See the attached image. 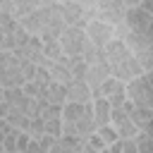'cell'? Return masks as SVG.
<instances>
[{"instance_id": "cell-1", "label": "cell", "mask_w": 153, "mask_h": 153, "mask_svg": "<svg viewBox=\"0 0 153 153\" xmlns=\"http://www.w3.org/2000/svg\"><path fill=\"white\" fill-rule=\"evenodd\" d=\"M103 55L108 60V67H110V76L122 81V84H129L131 79L141 76L143 69L139 65V60L134 57V53L124 45L122 38H112L105 48H103Z\"/></svg>"}, {"instance_id": "cell-2", "label": "cell", "mask_w": 153, "mask_h": 153, "mask_svg": "<svg viewBox=\"0 0 153 153\" xmlns=\"http://www.w3.org/2000/svg\"><path fill=\"white\" fill-rule=\"evenodd\" d=\"M62 134L65 136H74L79 141H86L91 134H96L91 103L88 105L65 103V108H62Z\"/></svg>"}, {"instance_id": "cell-3", "label": "cell", "mask_w": 153, "mask_h": 153, "mask_svg": "<svg viewBox=\"0 0 153 153\" xmlns=\"http://www.w3.org/2000/svg\"><path fill=\"white\" fill-rule=\"evenodd\" d=\"M124 93H127V100L134 108L153 110V88H151V84L146 81L143 74L136 76V79H131L129 84H124Z\"/></svg>"}, {"instance_id": "cell-4", "label": "cell", "mask_w": 153, "mask_h": 153, "mask_svg": "<svg viewBox=\"0 0 153 153\" xmlns=\"http://www.w3.org/2000/svg\"><path fill=\"white\" fill-rule=\"evenodd\" d=\"M84 43H86L84 29H76V26H65V29H62V33H60L62 55H67V57H81Z\"/></svg>"}, {"instance_id": "cell-5", "label": "cell", "mask_w": 153, "mask_h": 153, "mask_svg": "<svg viewBox=\"0 0 153 153\" xmlns=\"http://www.w3.org/2000/svg\"><path fill=\"white\" fill-rule=\"evenodd\" d=\"M96 5H98V19L105 22V24H110L112 29L124 22L127 2H122V0H98Z\"/></svg>"}, {"instance_id": "cell-6", "label": "cell", "mask_w": 153, "mask_h": 153, "mask_svg": "<svg viewBox=\"0 0 153 153\" xmlns=\"http://www.w3.org/2000/svg\"><path fill=\"white\" fill-rule=\"evenodd\" d=\"M84 33H86V38L96 45V50H103V48L115 38V29H112L110 24L100 22V19L88 22V24H86V29H84Z\"/></svg>"}, {"instance_id": "cell-7", "label": "cell", "mask_w": 153, "mask_h": 153, "mask_svg": "<svg viewBox=\"0 0 153 153\" xmlns=\"http://www.w3.org/2000/svg\"><path fill=\"white\" fill-rule=\"evenodd\" d=\"M110 124L115 127V131H117V139H120V141L136 139V134H139V129L134 127V122L129 120V115H127L122 108H112V112H110Z\"/></svg>"}, {"instance_id": "cell-8", "label": "cell", "mask_w": 153, "mask_h": 153, "mask_svg": "<svg viewBox=\"0 0 153 153\" xmlns=\"http://www.w3.org/2000/svg\"><path fill=\"white\" fill-rule=\"evenodd\" d=\"M151 22H153V17H151L139 2L131 5V7H127V12H124V24H127V29L134 31V33H146V29L151 26Z\"/></svg>"}, {"instance_id": "cell-9", "label": "cell", "mask_w": 153, "mask_h": 153, "mask_svg": "<svg viewBox=\"0 0 153 153\" xmlns=\"http://www.w3.org/2000/svg\"><path fill=\"white\" fill-rule=\"evenodd\" d=\"M100 96L110 103V108H122L127 103V93H124V84L117 79H105V84L100 86Z\"/></svg>"}, {"instance_id": "cell-10", "label": "cell", "mask_w": 153, "mask_h": 153, "mask_svg": "<svg viewBox=\"0 0 153 153\" xmlns=\"http://www.w3.org/2000/svg\"><path fill=\"white\" fill-rule=\"evenodd\" d=\"M60 12H62V22H65V26L86 29V24H88V22H84L81 2H60Z\"/></svg>"}, {"instance_id": "cell-11", "label": "cell", "mask_w": 153, "mask_h": 153, "mask_svg": "<svg viewBox=\"0 0 153 153\" xmlns=\"http://www.w3.org/2000/svg\"><path fill=\"white\" fill-rule=\"evenodd\" d=\"M91 98V88L86 86V81H72L67 86V103H79V105H88Z\"/></svg>"}, {"instance_id": "cell-12", "label": "cell", "mask_w": 153, "mask_h": 153, "mask_svg": "<svg viewBox=\"0 0 153 153\" xmlns=\"http://www.w3.org/2000/svg\"><path fill=\"white\" fill-rule=\"evenodd\" d=\"M91 108H93V122H96V129L108 127V124H110V112H112L110 103H108L105 98H96V100H91Z\"/></svg>"}, {"instance_id": "cell-13", "label": "cell", "mask_w": 153, "mask_h": 153, "mask_svg": "<svg viewBox=\"0 0 153 153\" xmlns=\"http://www.w3.org/2000/svg\"><path fill=\"white\" fill-rule=\"evenodd\" d=\"M24 84H26V79L22 76L19 67H17V69H5V72H0V86H2V91H10V88H22Z\"/></svg>"}, {"instance_id": "cell-14", "label": "cell", "mask_w": 153, "mask_h": 153, "mask_svg": "<svg viewBox=\"0 0 153 153\" xmlns=\"http://www.w3.org/2000/svg\"><path fill=\"white\" fill-rule=\"evenodd\" d=\"M48 103L65 108V103H67V86H62L57 81H50L48 84Z\"/></svg>"}, {"instance_id": "cell-15", "label": "cell", "mask_w": 153, "mask_h": 153, "mask_svg": "<svg viewBox=\"0 0 153 153\" xmlns=\"http://www.w3.org/2000/svg\"><path fill=\"white\" fill-rule=\"evenodd\" d=\"M38 7H41V0H31V2H26V0H14V19H22V17L36 12Z\"/></svg>"}, {"instance_id": "cell-16", "label": "cell", "mask_w": 153, "mask_h": 153, "mask_svg": "<svg viewBox=\"0 0 153 153\" xmlns=\"http://www.w3.org/2000/svg\"><path fill=\"white\" fill-rule=\"evenodd\" d=\"M50 76H53V81H57V84H62V86H69L74 79H72V74H69V69L67 67H62V65H53L50 67Z\"/></svg>"}, {"instance_id": "cell-17", "label": "cell", "mask_w": 153, "mask_h": 153, "mask_svg": "<svg viewBox=\"0 0 153 153\" xmlns=\"http://www.w3.org/2000/svg\"><path fill=\"white\" fill-rule=\"evenodd\" d=\"M17 29H19L17 19H14L12 14H2V12H0V33H2V36H12Z\"/></svg>"}, {"instance_id": "cell-18", "label": "cell", "mask_w": 153, "mask_h": 153, "mask_svg": "<svg viewBox=\"0 0 153 153\" xmlns=\"http://www.w3.org/2000/svg\"><path fill=\"white\" fill-rule=\"evenodd\" d=\"M17 139H19V129H12L2 136V151L5 153H17Z\"/></svg>"}, {"instance_id": "cell-19", "label": "cell", "mask_w": 153, "mask_h": 153, "mask_svg": "<svg viewBox=\"0 0 153 153\" xmlns=\"http://www.w3.org/2000/svg\"><path fill=\"white\" fill-rule=\"evenodd\" d=\"M96 134L100 136V141H103L105 146H112V143H117V141H120V139H117V131H115V127H112V124L96 129Z\"/></svg>"}, {"instance_id": "cell-20", "label": "cell", "mask_w": 153, "mask_h": 153, "mask_svg": "<svg viewBox=\"0 0 153 153\" xmlns=\"http://www.w3.org/2000/svg\"><path fill=\"white\" fill-rule=\"evenodd\" d=\"M134 143H136V153H153V139L148 134L139 131L136 139H134Z\"/></svg>"}, {"instance_id": "cell-21", "label": "cell", "mask_w": 153, "mask_h": 153, "mask_svg": "<svg viewBox=\"0 0 153 153\" xmlns=\"http://www.w3.org/2000/svg\"><path fill=\"white\" fill-rule=\"evenodd\" d=\"M43 55L53 62H57L62 57V48H60V41H50V43H43Z\"/></svg>"}, {"instance_id": "cell-22", "label": "cell", "mask_w": 153, "mask_h": 153, "mask_svg": "<svg viewBox=\"0 0 153 153\" xmlns=\"http://www.w3.org/2000/svg\"><path fill=\"white\" fill-rule=\"evenodd\" d=\"M29 136L33 141H38L41 136H45V124H43V117H33L31 124H29Z\"/></svg>"}, {"instance_id": "cell-23", "label": "cell", "mask_w": 153, "mask_h": 153, "mask_svg": "<svg viewBox=\"0 0 153 153\" xmlns=\"http://www.w3.org/2000/svg\"><path fill=\"white\" fill-rule=\"evenodd\" d=\"M43 124H45V136H53V139L62 136V117L60 120H43Z\"/></svg>"}, {"instance_id": "cell-24", "label": "cell", "mask_w": 153, "mask_h": 153, "mask_svg": "<svg viewBox=\"0 0 153 153\" xmlns=\"http://www.w3.org/2000/svg\"><path fill=\"white\" fill-rule=\"evenodd\" d=\"M17 67H19V60L14 57V53L2 50V53H0V72H5V69H17Z\"/></svg>"}, {"instance_id": "cell-25", "label": "cell", "mask_w": 153, "mask_h": 153, "mask_svg": "<svg viewBox=\"0 0 153 153\" xmlns=\"http://www.w3.org/2000/svg\"><path fill=\"white\" fill-rule=\"evenodd\" d=\"M19 72H22V76H24L26 81H31V79L36 76V65H33L31 60H22V62H19Z\"/></svg>"}, {"instance_id": "cell-26", "label": "cell", "mask_w": 153, "mask_h": 153, "mask_svg": "<svg viewBox=\"0 0 153 153\" xmlns=\"http://www.w3.org/2000/svg\"><path fill=\"white\" fill-rule=\"evenodd\" d=\"M22 91H24V96H29V98H38V93H41V86L36 84V81H26L24 86H22Z\"/></svg>"}, {"instance_id": "cell-27", "label": "cell", "mask_w": 153, "mask_h": 153, "mask_svg": "<svg viewBox=\"0 0 153 153\" xmlns=\"http://www.w3.org/2000/svg\"><path fill=\"white\" fill-rule=\"evenodd\" d=\"M84 143H88V146H91L93 151H98V153H103V151L108 148V146H105V143L100 141V136H98V134H91V136H88V139H86Z\"/></svg>"}, {"instance_id": "cell-28", "label": "cell", "mask_w": 153, "mask_h": 153, "mask_svg": "<svg viewBox=\"0 0 153 153\" xmlns=\"http://www.w3.org/2000/svg\"><path fill=\"white\" fill-rule=\"evenodd\" d=\"M62 117V108L60 105H48L43 112V120H60Z\"/></svg>"}, {"instance_id": "cell-29", "label": "cell", "mask_w": 153, "mask_h": 153, "mask_svg": "<svg viewBox=\"0 0 153 153\" xmlns=\"http://www.w3.org/2000/svg\"><path fill=\"white\" fill-rule=\"evenodd\" d=\"M29 143H31L29 131H19V139H17V153H24V151L29 148Z\"/></svg>"}, {"instance_id": "cell-30", "label": "cell", "mask_w": 153, "mask_h": 153, "mask_svg": "<svg viewBox=\"0 0 153 153\" xmlns=\"http://www.w3.org/2000/svg\"><path fill=\"white\" fill-rule=\"evenodd\" d=\"M55 141H57V139H53V136H41V139H38V148H41V153H50V148L55 146Z\"/></svg>"}, {"instance_id": "cell-31", "label": "cell", "mask_w": 153, "mask_h": 153, "mask_svg": "<svg viewBox=\"0 0 153 153\" xmlns=\"http://www.w3.org/2000/svg\"><path fill=\"white\" fill-rule=\"evenodd\" d=\"M117 143H120V153H136L134 139H129V141H117Z\"/></svg>"}, {"instance_id": "cell-32", "label": "cell", "mask_w": 153, "mask_h": 153, "mask_svg": "<svg viewBox=\"0 0 153 153\" xmlns=\"http://www.w3.org/2000/svg\"><path fill=\"white\" fill-rule=\"evenodd\" d=\"M0 12L14 17V0H0Z\"/></svg>"}, {"instance_id": "cell-33", "label": "cell", "mask_w": 153, "mask_h": 153, "mask_svg": "<svg viewBox=\"0 0 153 153\" xmlns=\"http://www.w3.org/2000/svg\"><path fill=\"white\" fill-rule=\"evenodd\" d=\"M7 115H10V105H7L5 100H0V120H5Z\"/></svg>"}, {"instance_id": "cell-34", "label": "cell", "mask_w": 153, "mask_h": 153, "mask_svg": "<svg viewBox=\"0 0 153 153\" xmlns=\"http://www.w3.org/2000/svg\"><path fill=\"white\" fill-rule=\"evenodd\" d=\"M139 5H141V7H143L151 17H153V0H143V2H139Z\"/></svg>"}, {"instance_id": "cell-35", "label": "cell", "mask_w": 153, "mask_h": 153, "mask_svg": "<svg viewBox=\"0 0 153 153\" xmlns=\"http://www.w3.org/2000/svg\"><path fill=\"white\" fill-rule=\"evenodd\" d=\"M103 153H120V143H112V146H108Z\"/></svg>"}, {"instance_id": "cell-36", "label": "cell", "mask_w": 153, "mask_h": 153, "mask_svg": "<svg viewBox=\"0 0 153 153\" xmlns=\"http://www.w3.org/2000/svg\"><path fill=\"white\" fill-rule=\"evenodd\" d=\"M143 134H148V136H151V139H153V120H151V122H148V127H146V129H143Z\"/></svg>"}, {"instance_id": "cell-37", "label": "cell", "mask_w": 153, "mask_h": 153, "mask_svg": "<svg viewBox=\"0 0 153 153\" xmlns=\"http://www.w3.org/2000/svg\"><path fill=\"white\" fill-rule=\"evenodd\" d=\"M143 76H146V81H148V84H151V88H153V69H151V72H146Z\"/></svg>"}, {"instance_id": "cell-38", "label": "cell", "mask_w": 153, "mask_h": 153, "mask_svg": "<svg viewBox=\"0 0 153 153\" xmlns=\"http://www.w3.org/2000/svg\"><path fill=\"white\" fill-rule=\"evenodd\" d=\"M81 153H98V151H93L88 143H84V148H81Z\"/></svg>"}, {"instance_id": "cell-39", "label": "cell", "mask_w": 153, "mask_h": 153, "mask_svg": "<svg viewBox=\"0 0 153 153\" xmlns=\"http://www.w3.org/2000/svg\"><path fill=\"white\" fill-rule=\"evenodd\" d=\"M146 36H148V38H153V22H151V26L146 29Z\"/></svg>"}, {"instance_id": "cell-40", "label": "cell", "mask_w": 153, "mask_h": 153, "mask_svg": "<svg viewBox=\"0 0 153 153\" xmlns=\"http://www.w3.org/2000/svg\"><path fill=\"white\" fill-rule=\"evenodd\" d=\"M0 53H2V33H0Z\"/></svg>"}, {"instance_id": "cell-41", "label": "cell", "mask_w": 153, "mask_h": 153, "mask_svg": "<svg viewBox=\"0 0 153 153\" xmlns=\"http://www.w3.org/2000/svg\"><path fill=\"white\" fill-rule=\"evenodd\" d=\"M0 100H2V91H0Z\"/></svg>"}, {"instance_id": "cell-42", "label": "cell", "mask_w": 153, "mask_h": 153, "mask_svg": "<svg viewBox=\"0 0 153 153\" xmlns=\"http://www.w3.org/2000/svg\"><path fill=\"white\" fill-rule=\"evenodd\" d=\"M0 91H2V86H0Z\"/></svg>"}]
</instances>
